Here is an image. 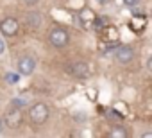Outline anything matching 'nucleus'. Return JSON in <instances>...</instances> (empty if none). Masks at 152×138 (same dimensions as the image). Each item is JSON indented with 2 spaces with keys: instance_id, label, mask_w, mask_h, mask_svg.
I'll return each instance as SVG.
<instances>
[{
  "instance_id": "f257e3e1",
  "label": "nucleus",
  "mask_w": 152,
  "mask_h": 138,
  "mask_svg": "<svg viewBox=\"0 0 152 138\" xmlns=\"http://www.w3.org/2000/svg\"><path fill=\"white\" fill-rule=\"evenodd\" d=\"M48 115H50V111H48L47 104H43V102H36L29 108V120L34 126H43L48 120Z\"/></svg>"
},
{
  "instance_id": "f03ea898",
  "label": "nucleus",
  "mask_w": 152,
  "mask_h": 138,
  "mask_svg": "<svg viewBox=\"0 0 152 138\" xmlns=\"http://www.w3.org/2000/svg\"><path fill=\"white\" fill-rule=\"evenodd\" d=\"M48 43H50L52 47H56V48L66 47V45L70 43V34H68V31L63 29V27L52 29V31L48 32Z\"/></svg>"
},
{
  "instance_id": "7ed1b4c3",
  "label": "nucleus",
  "mask_w": 152,
  "mask_h": 138,
  "mask_svg": "<svg viewBox=\"0 0 152 138\" xmlns=\"http://www.w3.org/2000/svg\"><path fill=\"white\" fill-rule=\"evenodd\" d=\"M4 120L6 124L11 127V129H18L23 122V113H22V108L11 104L7 109H6V115H4Z\"/></svg>"
},
{
  "instance_id": "20e7f679",
  "label": "nucleus",
  "mask_w": 152,
  "mask_h": 138,
  "mask_svg": "<svg viewBox=\"0 0 152 138\" xmlns=\"http://www.w3.org/2000/svg\"><path fill=\"white\" fill-rule=\"evenodd\" d=\"M66 70H68L70 76L77 77V79H88L90 74H91V72H90V66H88L86 63H83V61H77V63L68 65V66H66Z\"/></svg>"
},
{
  "instance_id": "39448f33",
  "label": "nucleus",
  "mask_w": 152,
  "mask_h": 138,
  "mask_svg": "<svg viewBox=\"0 0 152 138\" xmlns=\"http://www.w3.org/2000/svg\"><path fill=\"white\" fill-rule=\"evenodd\" d=\"M16 68H18V74L20 76H31L34 70H36V59L32 57V56H22L20 59H18V65H16Z\"/></svg>"
},
{
  "instance_id": "423d86ee",
  "label": "nucleus",
  "mask_w": 152,
  "mask_h": 138,
  "mask_svg": "<svg viewBox=\"0 0 152 138\" xmlns=\"http://www.w3.org/2000/svg\"><path fill=\"white\" fill-rule=\"evenodd\" d=\"M134 56H136V52H134V48H132L131 45H120V47L115 50V59H116L120 65L131 63V61L134 59Z\"/></svg>"
},
{
  "instance_id": "0eeeda50",
  "label": "nucleus",
  "mask_w": 152,
  "mask_h": 138,
  "mask_svg": "<svg viewBox=\"0 0 152 138\" xmlns=\"http://www.w3.org/2000/svg\"><path fill=\"white\" fill-rule=\"evenodd\" d=\"M18 31H20V23H18L16 18H11L9 16V18H4L2 22H0V32H2L4 36H7V38L16 36Z\"/></svg>"
},
{
  "instance_id": "6e6552de",
  "label": "nucleus",
  "mask_w": 152,
  "mask_h": 138,
  "mask_svg": "<svg viewBox=\"0 0 152 138\" xmlns=\"http://www.w3.org/2000/svg\"><path fill=\"white\" fill-rule=\"evenodd\" d=\"M25 23L31 27V29H39L43 25V16L39 11H29L27 13V18H25Z\"/></svg>"
},
{
  "instance_id": "1a4fd4ad",
  "label": "nucleus",
  "mask_w": 152,
  "mask_h": 138,
  "mask_svg": "<svg viewBox=\"0 0 152 138\" xmlns=\"http://www.w3.org/2000/svg\"><path fill=\"white\" fill-rule=\"evenodd\" d=\"M109 136H111V138H125V136H129V134H127V129H125L124 126H115V127L109 131Z\"/></svg>"
},
{
  "instance_id": "9d476101",
  "label": "nucleus",
  "mask_w": 152,
  "mask_h": 138,
  "mask_svg": "<svg viewBox=\"0 0 152 138\" xmlns=\"http://www.w3.org/2000/svg\"><path fill=\"white\" fill-rule=\"evenodd\" d=\"M22 2H23V6H27V7H34V6H38L39 0H22Z\"/></svg>"
},
{
  "instance_id": "9b49d317",
  "label": "nucleus",
  "mask_w": 152,
  "mask_h": 138,
  "mask_svg": "<svg viewBox=\"0 0 152 138\" xmlns=\"http://www.w3.org/2000/svg\"><path fill=\"white\" fill-rule=\"evenodd\" d=\"M124 4H125V6H129V7H134V6H138V4H140V0H124Z\"/></svg>"
},
{
  "instance_id": "f8f14e48",
  "label": "nucleus",
  "mask_w": 152,
  "mask_h": 138,
  "mask_svg": "<svg viewBox=\"0 0 152 138\" xmlns=\"http://www.w3.org/2000/svg\"><path fill=\"white\" fill-rule=\"evenodd\" d=\"M16 79H18V77H16L15 74H7V81H11V83H16Z\"/></svg>"
},
{
  "instance_id": "ddd939ff",
  "label": "nucleus",
  "mask_w": 152,
  "mask_h": 138,
  "mask_svg": "<svg viewBox=\"0 0 152 138\" xmlns=\"http://www.w3.org/2000/svg\"><path fill=\"white\" fill-rule=\"evenodd\" d=\"M97 2H99L100 6H106V4H109V2H111V0H97Z\"/></svg>"
},
{
  "instance_id": "4468645a",
  "label": "nucleus",
  "mask_w": 152,
  "mask_h": 138,
  "mask_svg": "<svg viewBox=\"0 0 152 138\" xmlns=\"http://www.w3.org/2000/svg\"><path fill=\"white\" fill-rule=\"evenodd\" d=\"M2 52H4V41L0 40V54H2Z\"/></svg>"
},
{
  "instance_id": "2eb2a0df",
  "label": "nucleus",
  "mask_w": 152,
  "mask_h": 138,
  "mask_svg": "<svg viewBox=\"0 0 152 138\" xmlns=\"http://www.w3.org/2000/svg\"><path fill=\"white\" fill-rule=\"evenodd\" d=\"M2 129H4V120L0 118V133H2Z\"/></svg>"
}]
</instances>
